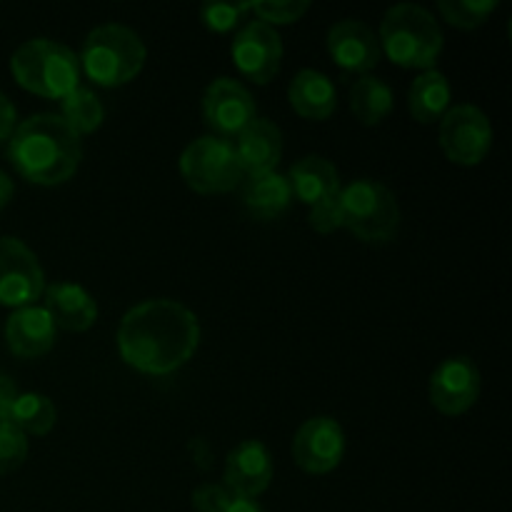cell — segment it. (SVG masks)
<instances>
[{
  "mask_svg": "<svg viewBox=\"0 0 512 512\" xmlns=\"http://www.w3.org/2000/svg\"><path fill=\"white\" fill-rule=\"evenodd\" d=\"M200 343L198 318L178 300H145L123 315L118 328L120 358L145 375H170L183 368Z\"/></svg>",
  "mask_w": 512,
  "mask_h": 512,
  "instance_id": "1",
  "label": "cell"
},
{
  "mask_svg": "<svg viewBox=\"0 0 512 512\" xmlns=\"http://www.w3.org/2000/svg\"><path fill=\"white\" fill-rule=\"evenodd\" d=\"M8 160L20 178L50 188L73 178L83 160V145L60 115L40 113L15 125L8 138Z\"/></svg>",
  "mask_w": 512,
  "mask_h": 512,
  "instance_id": "2",
  "label": "cell"
},
{
  "mask_svg": "<svg viewBox=\"0 0 512 512\" xmlns=\"http://www.w3.org/2000/svg\"><path fill=\"white\" fill-rule=\"evenodd\" d=\"M380 50L400 68L430 70L443 53V30L430 10L415 3L393 5L380 23Z\"/></svg>",
  "mask_w": 512,
  "mask_h": 512,
  "instance_id": "3",
  "label": "cell"
},
{
  "mask_svg": "<svg viewBox=\"0 0 512 512\" xmlns=\"http://www.w3.org/2000/svg\"><path fill=\"white\" fill-rule=\"evenodd\" d=\"M15 80L28 93L48 100H63L80 88L78 55L68 45L48 38L25 40L10 60Z\"/></svg>",
  "mask_w": 512,
  "mask_h": 512,
  "instance_id": "4",
  "label": "cell"
},
{
  "mask_svg": "<svg viewBox=\"0 0 512 512\" xmlns=\"http://www.w3.org/2000/svg\"><path fill=\"white\" fill-rule=\"evenodd\" d=\"M78 63L95 85L120 88L143 70L145 45L128 25H98L85 38Z\"/></svg>",
  "mask_w": 512,
  "mask_h": 512,
  "instance_id": "5",
  "label": "cell"
},
{
  "mask_svg": "<svg viewBox=\"0 0 512 512\" xmlns=\"http://www.w3.org/2000/svg\"><path fill=\"white\" fill-rule=\"evenodd\" d=\"M343 228L363 243L383 245L398 235L400 208L393 190L380 180L360 178L340 188Z\"/></svg>",
  "mask_w": 512,
  "mask_h": 512,
  "instance_id": "6",
  "label": "cell"
},
{
  "mask_svg": "<svg viewBox=\"0 0 512 512\" xmlns=\"http://www.w3.org/2000/svg\"><path fill=\"white\" fill-rule=\"evenodd\" d=\"M180 175L185 185L200 195H220L238 188L243 180L233 140L203 135L180 155Z\"/></svg>",
  "mask_w": 512,
  "mask_h": 512,
  "instance_id": "7",
  "label": "cell"
},
{
  "mask_svg": "<svg viewBox=\"0 0 512 512\" xmlns=\"http://www.w3.org/2000/svg\"><path fill=\"white\" fill-rule=\"evenodd\" d=\"M440 145L448 160L473 168L493 148V125L475 105H453L440 120Z\"/></svg>",
  "mask_w": 512,
  "mask_h": 512,
  "instance_id": "8",
  "label": "cell"
},
{
  "mask_svg": "<svg viewBox=\"0 0 512 512\" xmlns=\"http://www.w3.org/2000/svg\"><path fill=\"white\" fill-rule=\"evenodd\" d=\"M45 275L33 250L18 238H0V305L28 308L40 300Z\"/></svg>",
  "mask_w": 512,
  "mask_h": 512,
  "instance_id": "9",
  "label": "cell"
},
{
  "mask_svg": "<svg viewBox=\"0 0 512 512\" xmlns=\"http://www.w3.org/2000/svg\"><path fill=\"white\" fill-rule=\"evenodd\" d=\"M233 60L240 73L255 85H265L280 73L283 40L273 25L250 20L233 40Z\"/></svg>",
  "mask_w": 512,
  "mask_h": 512,
  "instance_id": "10",
  "label": "cell"
},
{
  "mask_svg": "<svg viewBox=\"0 0 512 512\" xmlns=\"http://www.w3.org/2000/svg\"><path fill=\"white\" fill-rule=\"evenodd\" d=\"M203 118L218 138L228 140L255 120L253 95L238 80L215 78L203 95Z\"/></svg>",
  "mask_w": 512,
  "mask_h": 512,
  "instance_id": "11",
  "label": "cell"
},
{
  "mask_svg": "<svg viewBox=\"0 0 512 512\" xmlns=\"http://www.w3.org/2000/svg\"><path fill=\"white\" fill-rule=\"evenodd\" d=\"M345 455V435L335 418L318 415L303 423L293 440V458L310 475H328Z\"/></svg>",
  "mask_w": 512,
  "mask_h": 512,
  "instance_id": "12",
  "label": "cell"
},
{
  "mask_svg": "<svg viewBox=\"0 0 512 512\" xmlns=\"http://www.w3.org/2000/svg\"><path fill=\"white\" fill-rule=\"evenodd\" d=\"M430 403L445 415H463L480 398V370L465 355L448 358L430 375Z\"/></svg>",
  "mask_w": 512,
  "mask_h": 512,
  "instance_id": "13",
  "label": "cell"
},
{
  "mask_svg": "<svg viewBox=\"0 0 512 512\" xmlns=\"http://www.w3.org/2000/svg\"><path fill=\"white\" fill-rule=\"evenodd\" d=\"M273 455L260 440H243L225 460L223 485L233 498L255 500L273 483Z\"/></svg>",
  "mask_w": 512,
  "mask_h": 512,
  "instance_id": "14",
  "label": "cell"
},
{
  "mask_svg": "<svg viewBox=\"0 0 512 512\" xmlns=\"http://www.w3.org/2000/svg\"><path fill=\"white\" fill-rule=\"evenodd\" d=\"M328 53L345 73L368 75L383 58L378 33L363 20H338L328 30Z\"/></svg>",
  "mask_w": 512,
  "mask_h": 512,
  "instance_id": "15",
  "label": "cell"
},
{
  "mask_svg": "<svg viewBox=\"0 0 512 512\" xmlns=\"http://www.w3.org/2000/svg\"><path fill=\"white\" fill-rule=\"evenodd\" d=\"M235 138L238 140L233 143V148L243 175L270 173L283 158V133L270 120L255 118Z\"/></svg>",
  "mask_w": 512,
  "mask_h": 512,
  "instance_id": "16",
  "label": "cell"
},
{
  "mask_svg": "<svg viewBox=\"0 0 512 512\" xmlns=\"http://www.w3.org/2000/svg\"><path fill=\"white\" fill-rule=\"evenodd\" d=\"M55 325L50 320L48 310L38 305L15 310L5 323V340H8L10 353L18 358H40L55 345Z\"/></svg>",
  "mask_w": 512,
  "mask_h": 512,
  "instance_id": "17",
  "label": "cell"
},
{
  "mask_svg": "<svg viewBox=\"0 0 512 512\" xmlns=\"http://www.w3.org/2000/svg\"><path fill=\"white\" fill-rule=\"evenodd\" d=\"M45 305L55 328L68 333H83L98 320V305L93 295L75 283H53L43 290Z\"/></svg>",
  "mask_w": 512,
  "mask_h": 512,
  "instance_id": "18",
  "label": "cell"
},
{
  "mask_svg": "<svg viewBox=\"0 0 512 512\" xmlns=\"http://www.w3.org/2000/svg\"><path fill=\"white\" fill-rule=\"evenodd\" d=\"M285 178H288L295 198L308 205V208L328 198H335V195H340V188H343L335 165L330 160L320 158V155L300 158Z\"/></svg>",
  "mask_w": 512,
  "mask_h": 512,
  "instance_id": "19",
  "label": "cell"
},
{
  "mask_svg": "<svg viewBox=\"0 0 512 512\" xmlns=\"http://www.w3.org/2000/svg\"><path fill=\"white\" fill-rule=\"evenodd\" d=\"M245 210L258 220H275L288 210L290 200H293V190L285 175L278 170L260 175H248L240 190Z\"/></svg>",
  "mask_w": 512,
  "mask_h": 512,
  "instance_id": "20",
  "label": "cell"
},
{
  "mask_svg": "<svg viewBox=\"0 0 512 512\" xmlns=\"http://www.w3.org/2000/svg\"><path fill=\"white\" fill-rule=\"evenodd\" d=\"M288 98L295 113L308 120H328L338 105L333 80L310 68L295 75L288 88Z\"/></svg>",
  "mask_w": 512,
  "mask_h": 512,
  "instance_id": "21",
  "label": "cell"
},
{
  "mask_svg": "<svg viewBox=\"0 0 512 512\" xmlns=\"http://www.w3.org/2000/svg\"><path fill=\"white\" fill-rule=\"evenodd\" d=\"M408 108H410V115L423 125L443 120V115L450 110L448 78L435 68L423 70V73L413 80Z\"/></svg>",
  "mask_w": 512,
  "mask_h": 512,
  "instance_id": "22",
  "label": "cell"
},
{
  "mask_svg": "<svg viewBox=\"0 0 512 512\" xmlns=\"http://www.w3.org/2000/svg\"><path fill=\"white\" fill-rule=\"evenodd\" d=\"M393 105V90L388 88L385 80L373 78V75H363L350 88V110H353L355 120L363 125L383 123Z\"/></svg>",
  "mask_w": 512,
  "mask_h": 512,
  "instance_id": "23",
  "label": "cell"
},
{
  "mask_svg": "<svg viewBox=\"0 0 512 512\" xmlns=\"http://www.w3.org/2000/svg\"><path fill=\"white\" fill-rule=\"evenodd\" d=\"M55 420H58V410L53 400L40 393H20L10 410V423L25 435H38V438L55 428Z\"/></svg>",
  "mask_w": 512,
  "mask_h": 512,
  "instance_id": "24",
  "label": "cell"
},
{
  "mask_svg": "<svg viewBox=\"0 0 512 512\" xmlns=\"http://www.w3.org/2000/svg\"><path fill=\"white\" fill-rule=\"evenodd\" d=\"M60 105H63L60 118L70 125V130H73L75 135L95 133L105 120L103 103H100L98 95L88 88H75L73 93L65 95V98L60 100Z\"/></svg>",
  "mask_w": 512,
  "mask_h": 512,
  "instance_id": "25",
  "label": "cell"
},
{
  "mask_svg": "<svg viewBox=\"0 0 512 512\" xmlns=\"http://www.w3.org/2000/svg\"><path fill=\"white\" fill-rule=\"evenodd\" d=\"M498 8V0H440L438 10L450 25L460 30L480 28Z\"/></svg>",
  "mask_w": 512,
  "mask_h": 512,
  "instance_id": "26",
  "label": "cell"
},
{
  "mask_svg": "<svg viewBox=\"0 0 512 512\" xmlns=\"http://www.w3.org/2000/svg\"><path fill=\"white\" fill-rule=\"evenodd\" d=\"M28 458V438L13 423H0V475L15 473Z\"/></svg>",
  "mask_w": 512,
  "mask_h": 512,
  "instance_id": "27",
  "label": "cell"
},
{
  "mask_svg": "<svg viewBox=\"0 0 512 512\" xmlns=\"http://www.w3.org/2000/svg\"><path fill=\"white\" fill-rule=\"evenodd\" d=\"M250 10L253 3H205L200 8V20L213 33H230Z\"/></svg>",
  "mask_w": 512,
  "mask_h": 512,
  "instance_id": "28",
  "label": "cell"
},
{
  "mask_svg": "<svg viewBox=\"0 0 512 512\" xmlns=\"http://www.w3.org/2000/svg\"><path fill=\"white\" fill-rule=\"evenodd\" d=\"M308 10V0H263V3H253L250 13H255L258 20L268 25H288L303 18Z\"/></svg>",
  "mask_w": 512,
  "mask_h": 512,
  "instance_id": "29",
  "label": "cell"
},
{
  "mask_svg": "<svg viewBox=\"0 0 512 512\" xmlns=\"http://www.w3.org/2000/svg\"><path fill=\"white\" fill-rule=\"evenodd\" d=\"M308 223H310V228L320 235L335 233V230L343 228V210H340L338 195H335V198L323 200V203L313 205V208H310V215H308Z\"/></svg>",
  "mask_w": 512,
  "mask_h": 512,
  "instance_id": "30",
  "label": "cell"
},
{
  "mask_svg": "<svg viewBox=\"0 0 512 512\" xmlns=\"http://www.w3.org/2000/svg\"><path fill=\"white\" fill-rule=\"evenodd\" d=\"M233 495L225 485H200L193 490V508L198 512H225Z\"/></svg>",
  "mask_w": 512,
  "mask_h": 512,
  "instance_id": "31",
  "label": "cell"
},
{
  "mask_svg": "<svg viewBox=\"0 0 512 512\" xmlns=\"http://www.w3.org/2000/svg\"><path fill=\"white\" fill-rule=\"evenodd\" d=\"M18 395L20 393L13 380L5 373H0V423H8L10 420V410H13V403Z\"/></svg>",
  "mask_w": 512,
  "mask_h": 512,
  "instance_id": "32",
  "label": "cell"
},
{
  "mask_svg": "<svg viewBox=\"0 0 512 512\" xmlns=\"http://www.w3.org/2000/svg\"><path fill=\"white\" fill-rule=\"evenodd\" d=\"M15 130V105L0 93V140H8Z\"/></svg>",
  "mask_w": 512,
  "mask_h": 512,
  "instance_id": "33",
  "label": "cell"
},
{
  "mask_svg": "<svg viewBox=\"0 0 512 512\" xmlns=\"http://www.w3.org/2000/svg\"><path fill=\"white\" fill-rule=\"evenodd\" d=\"M225 512H265L258 505V500H245V498H233Z\"/></svg>",
  "mask_w": 512,
  "mask_h": 512,
  "instance_id": "34",
  "label": "cell"
},
{
  "mask_svg": "<svg viewBox=\"0 0 512 512\" xmlns=\"http://www.w3.org/2000/svg\"><path fill=\"white\" fill-rule=\"evenodd\" d=\"M13 180H10V175H5L3 170H0V208H5V205L13 200Z\"/></svg>",
  "mask_w": 512,
  "mask_h": 512,
  "instance_id": "35",
  "label": "cell"
}]
</instances>
